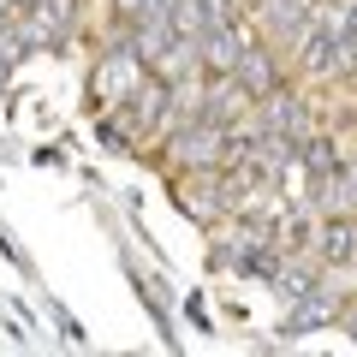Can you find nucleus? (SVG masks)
<instances>
[{
	"label": "nucleus",
	"instance_id": "f257e3e1",
	"mask_svg": "<svg viewBox=\"0 0 357 357\" xmlns=\"http://www.w3.org/2000/svg\"><path fill=\"white\" fill-rule=\"evenodd\" d=\"M143 77H149V66H143L131 48H114L102 66H96V77H89V96H96V102H126Z\"/></svg>",
	"mask_w": 357,
	"mask_h": 357
},
{
	"label": "nucleus",
	"instance_id": "f03ea898",
	"mask_svg": "<svg viewBox=\"0 0 357 357\" xmlns=\"http://www.w3.org/2000/svg\"><path fill=\"white\" fill-rule=\"evenodd\" d=\"M197 48H203L208 72H238V60H244V36H238L232 18H208V24L197 30Z\"/></svg>",
	"mask_w": 357,
	"mask_h": 357
},
{
	"label": "nucleus",
	"instance_id": "7ed1b4c3",
	"mask_svg": "<svg viewBox=\"0 0 357 357\" xmlns=\"http://www.w3.org/2000/svg\"><path fill=\"white\" fill-rule=\"evenodd\" d=\"M238 84L250 89L256 102H262V96H274V84H280V72H274V54H268V48H244V60H238Z\"/></svg>",
	"mask_w": 357,
	"mask_h": 357
},
{
	"label": "nucleus",
	"instance_id": "20e7f679",
	"mask_svg": "<svg viewBox=\"0 0 357 357\" xmlns=\"http://www.w3.org/2000/svg\"><path fill=\"white\" fill-rule=\"evenodd\" d=\"M328 316H333V310H328V304H316V298L304 292V298H298V310L280 321V333H304V328H316V321H328Z\"/></svg>",
	"mask_w": 357,
	"mask_h": 357
},
{
	"label": "nucleus",
	"instance_id": "39448f33",
	"mask_svg": "<svg viewBox=\"0 0 357 357\" xmlns=\"http://www.w3.org/2000/svg\"><path fill=\"white\" fill-rule=\"evenodd\" d=\"M298 155H304V167H310L316 178H328V173H333V149H328L321 137H304V149H298Z\"/></svg>",
	"mask_w": 357,
	"mask_h": 357
},
{
	"label": "nucleus",
	"instance_id": "423d86ee",
	"mask_svg": "<svg viewBox=\"0 0 357 357\" xmlns=\"http://www.w3.org/2000/svg\"><path fill=\"white\" fill-rule=\"evenodd\" d=\"M321 238H328V244H321V256H328V262H333V256H351V232H345V227H328Z\"/></svg>",
	"mask_w": 357,
	"mask_h": 357
},
{
	"label": "nucleus",
	"instance_id": "0eeeda50",
	"mask_svg": "<svg viewBox=\"0 0 357 357\" xmlns=\"http://www.w3.org/2000/svg\"><path fill=\"white\" fill-rule=\"evenodd\" d=\"M13 6H18V0H0V24H13Z\"/></svg>",
	"mask_w": 357,
	"mask_h": 357
},
{
	"label": "nucleus",
	"instance_id": "6e6552de",
	"mask_svg": "<svg viewBox=\"0 0 357 357\" xmlns=\"http://www.w3.org/2000/svg\"><path fill=\"white\" fill-rule=\"evenodd\" d=\"M345 328H351V333H357V310H345Z\"/></svg>",
	"mask_w": 357,
	"mask_h": 357
}]
</instances>
